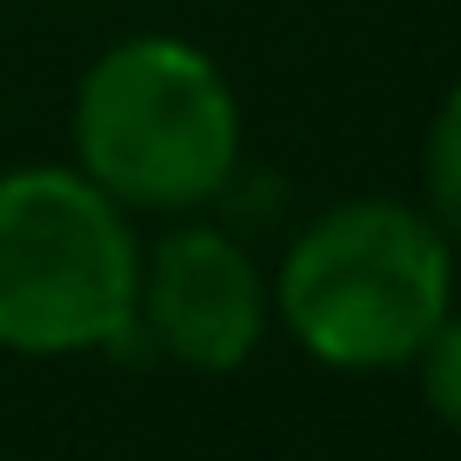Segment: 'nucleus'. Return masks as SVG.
Returning a JSON list of instances; mask_svg holds the SVG:
<instances>
[{
    "label": "nucleus",
    "instance_id": "7ed1b4c3",
    "mask_svg": "<svg viewBox=\"0 0 461 461\" xmlns=\"http://www.w3.org/2000/svg\"><path fill=\"white\" fill-rule=\"evenodd\" d=\"M134 241L87 174L27 167L0 181V348L74 355L134 321Z\"/></svg>",
    "mask_w": 461,
    "mask_h": 461
},
{
    "label": "nucleus",
    "instance_id": "423d86ee",
    "mask_svg": "<svg viewBox=\"0 0 461 461\" xmlns=\"http://www.w3.org/2000/svg\"><path fill=\"white\" fill-rule=\"evenodd\" d=\"M415 355H421V394H428V408H435L448 428H461V321L441 314L435 335H428Z\"/></svg>",
    "mask_w": 461,
    "mask_h": 461
},
{
    "label": "nucleus",
    "instance_id": "39448f33",
    "mask_svg": "<svg viewBox=\"0 0 461 461\" xmlns=\"http://www.w3.org/2000/svg\"><path fill=\"white\" fill-rule=\"evenodd\" d=\"M428 201H435L441 234L461 241V87L448 94V107L435 114V134H428Z\"/></svg>",
    "mask_w": 461,
    "mask_h": 461
},
{
    "label": "nucleus",
    "instance_id": "f03ea898",
    "mask_svg": "<svg viewBox=\"0 0 461 461\" xmlns=\"http://www.w3.org/2000/svg\"><path fill=\"white\" fill-rule=\"evenodd\" d=\"M281 314L328 368H394L448 314V241L394 201L328 208L281 261Z\"/></svg>",
    "mask_w": 461,
    "mask_h": 461
},
{
    "label": "nucleus",
    "instance_id": "20e7f679",
    "mask_svg": "<svg viewBox=\"0 0 461 461\" xmlns=\"http://www.w3.org/2000/svg\"><path fill=\"white\" fill-rule=\"evenodd\" d=\"M134 308L148 314L154 341L181 368L228 375L254 355L267 328V294L261 275L228 234L214 228H181L154 248V261L134 281Z\"/></svg>",
    "mask_w": 461,
    "mask_h": 461
},
{
    "label": "nucleus",
    "instance_id": "f257e3e1",
    "mask_svg": "<svg viewBox=\"0 0 461 461\" xmlns=\"http://www.w3.org/2000/svg\"><path fill=\"white\" fill-rule=\"evenodd\" d=\"M81 167L127 208H201L228 187L241 114L201 47L140 34L107 47L74 101Z\"/></svg>",
    "mask_w": 461,
    "mask_h": 461
}]
</instances>
